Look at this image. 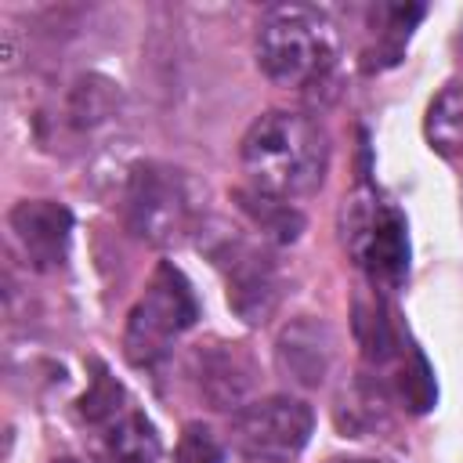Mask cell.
I'll return each instance as SVG.
<instances>
[{
    "instance_id": "cell-1",
    "label": "cell",
    "mask_w": 463,
    "mask_h": 463,
    "mask_svg": "<svg viewBox=\"0 0 463 463\" xmlns=\"http://www.w3.org/2000/svg\"><path fill=\"white\" fill-rule=\"evenodd\" d=\"M239 159L257 192L300 199L318 192L326 181L329 137L315 119L289 109H271L246 127Z\"/></svg>"
},
{
    "instance_id": "cell-2",
    "label": "cell",
    "mask_w": 463,
    "mask_h": 463,
    "mask_svg": "<svg viewBox=\"0 0 463 463\" xmlns=\"http://www.w3.org/2000/svg\"><path fill=\"white\" fill-rule=\"evenodd\" d=\"M260 72L279 87H318L340 58V33L333 18L311 4L271 7L253 40Z\"/></svg>"
},
{
    "instance_id": "cell-3",
    "label": "cell",
    "mask_w": 463,
    "mask_h": 463,
    "mask_svg": "<svg viewBox=\"0 0 463 463\" xmlns=\"http://www.w3.org/2000/svg\"><path fill=\"white\" fill-rule=\"evenodd\" d=\"M127 224L152 246H177L199 224V188L170 163H137L123 192Z\"/></svg>"
},
{
    "instance_id": "cell-4",
    "label": "cell",
    "mask_w": 463,
    "mask_h": 463,
    "mask_svg": "<svg viewBox=\"0 0 463 463\" xmlns=\"http://www.w3.org/2000/svg\"><path fill=\"white\" fill-rule=\"evenodd\" d=\"M76 412L94 430V445L105 463H159V434L152 420L101 362L94 365Z\"/></svg>"
},
{
    "instance_id": "cell-5",
    "label": "cell",
    "mask_w": 463,
    "mask_h": 463,
    "mask_svg": "<svg viewBox=\"0 0 463 463\" xmlns=\"http://www.w3.org/2000/svg\"><path fill=\"white\" fill-rule=\"evenodd\" d=\"M199 318L195 293L188 279L174 264H159L141 293V300L127 315L123 351L137 369H152L166 358L174 336H181Z\"/></svg>"
},
{
    "instance_id": "cell-6",
    "label": "cell",
    "mask_w": 463,
    "mask_h": 463,
    "mask_svg": "<svg viewBox=\"0 0 463 463\" xmlns=\"http://www.w3.org/2000/svg\"><path fill=\"white\" fill-rule=\"evenodd\" d=\"M203 246H206L210 260L224 271L232 311L246 326H264L282 300V271H279L275 257L264 246L239 235L235 228L210 232L203 239Z\"/></svg>"
},
{
    "instance_id": "cell-7",
    "label": "cell",
    "mask_w": 463,
    "mask_h": 463,
    "mask_svg": "<svg viewBox=\"0 0 463 463\" xmlns=\"http://www.w3.org/2000/svg\"><path fill=\"white\" fill-rule=\"evenodd\" d=\"M347 250L354 264L365 271L373 289H398L409 275V228L405 217L376 199H354L347 210Z\"/></svg>"
},
{
    "instance_id": "cell-8",
    "label": "cell",
    "mask_w": 463,
    "mask_h": 463,
    "mask_svg": "<svg viewBox=\"0 0 463 463\" xmlns=\"http://www.w3.org/2000/svg\"><path fill=\"white\" fill-rule=\"evenodd\" d=\"M311 427H315L311 405L293 394L257 398L232 412L235 449L260 463H293L304 452Z\"/></svg>"
},
{
    "instance_id": "cell-9",
    "label": "cell",
    "mask_w": 463,
    "mask_h": 463,
    "mask_svg": "<svg viewBox=\"0 0 463 463\" xmlns=\"http://www.w3.org/2000/svg\"><path fill=\"white\" fill-rule=\"evenodd\" d=\"M11 239L33 271H58L69 260L72 213L54 199H22L7 213Z\"/></svg>"
},
{
    "instance_id": "cell-10",
    "label": "cell",
    "mask_w": 463,
    "mask_h": 463,
    "mask_svg": "<svg viewBox=\"0 0 463 463\" xmlns=\"http://www.w3.org/2000/svg\"><path fill=\"white\" fill-rule=\"evenodd\" d=\"M192 376L199 394L213 409H242V398L253 387V362L242 344H199L192 354Z\"/></svg>"
},
{
    "instance_id": "cell-11",
    "label": "cell",
    "mask_w": 463,
    "mask_h": 463,
    "mask_svg": "<svg viewBox=\"0 0 463 463\" xmlns=\"http://www.w3.org/2000/svg\"><path fill=\"white\" fill-rule=\"evenodd\" d=\"M275 358H279V369L286 373V380H293L300 387H318L333 365L329 326L311 315L293 318L275 340Z\"/></svg>"
},
{
    "instance_id": "cell-12",
    "label": "cell",
    "mask_w": 463,
    "mask_h": 463,
    "mask_svg": "<svg viewBox=\"0 0 463 463\" xmlns=\"http://www.w3.org/2000/svg\"><path fill=\"white\" fill-rule=\"evenodd\" d=\"M423 134L434 152L456 159L463 156V83H445L427 105Z\"/></svg>"
},
{
    "instance_id": "cell-13",
    "label": "cell",
    "mask_w": 463,
    "mask_h": 463,
    "mask_svg": "<svg viewBox=\"0 0 463 463\" xmlns=\"http://www.w3.org/2000/svg\"><path fill=\"white\" fill-rule=\"evenodd\" d=\"M116 105H119V90L116 83L101 80V76H80L65 98V116L76 130L90 134L105 123H112L116 116Z\"/></svg>"
},
{
    "instance_id": "cell-14",
    "label": "cell",
    "mask_w": 463,
    "mask_h": 463,
    "mask_svg": "<svg viewBox=\"0 0 463 463\" xmlns=\"http://www.w3.org/2000/svg\"><path fill=\"white\" fill-rule=\"evenodd\" d=\"M235 199H239L242 213L260 228V235L271 242H293L304 232V213L297 206H289V199H275L257 188H239Z\"/></svg>"
},
{
    "instance_id": "cell-15",
    "label": "cell",
    "mask_w": 463,
    "mask_h": 463,
    "mask_svg": "<svg viewBox=\"0 0 463 463\" xmlns=\"http://www.w3.org/2000/svg\"><path fill=\"white\" fill-rule=\"evenodd\" d=\"M354 333H358V344H362V354L376 365L383 362H398L402 358V336L387 315V307L380 304V297H362L354 300Z\"/></svg>"
},
{
    "instance_id": "cell-16",
    "label": "cell",
    "mask_w": 463,
    "mask_h": 463,
    "mask_svg": "<svg viewBox=\"0 0 463 463\" xmlns=\"http://www.w3.org/2000/svg\"><path fill=\"white\" fill-rule=\"evenodd\" d=\"M221 459H224V449L210 427L188 423L181 430L177 449H174V463H221Z\"/></svg>"
},
{
    "instance_id": "cell-17",
    "label": "cell",
    "mask_w": 463,
    "mask_h": 463,
    "mask_svg": "<svg viewBox=\"0 0 463 463\" xmlns=\"http://www.w3.org/2000/svg\"><path fill=\"white\" fill-rule=\"evenodd\" d=\"M329 463H373V459H329Z\"/></svg>"
},
{
    "instance_id": "cell-18",
    "label": "cell",
    "mask_w": 463,
    "mask_h": 463,
    "mask_svg": "<svg viewBox=\"0 0 463 463\" xmlns=\"http://www.w3.org/2000/svg\"><path fill=\"white\" fill-rule=\"evenodd\" d=\"M54 463H80V459H54Z\"/></svg>"
}]
</instances>
